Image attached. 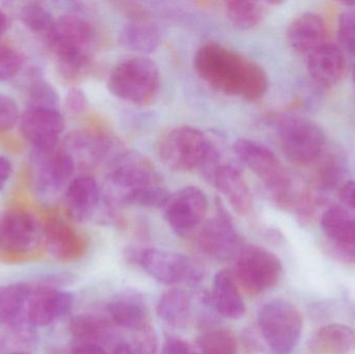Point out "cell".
Masks as SVG:
<instances>
[{"mask_svg": "<svg viewBox=\"0 0 355 354\" xmlns=\"http://www.w3.org/2000/svg\"><path fill=\"white\" fill-rule=\"evenodd\" d=\"M193 66L207 85L225 95L257 101L268 89V76L262 66L214 42L196 51Z\"/></svg>", "mask_w": 355, "mask_h": 354, "instance_id": "1", "label": "cell"}, {"mask_svg": "<svg viewBox=\"0 0 355 354\" xmlns=\"http://www.w3.org/2000/svg\"><path fill=\"white\" fill-rule=\"evenodd\" d=\"M46 39L58 57V71L64 79L75 80L87 72L91 64L94 31L85 19L76 15L60 16Z\"/></svg>", "mask_w": 355, "mask_h": 354, "instance_id": "2", "label": "cell"}, {"mask_svg": "<svg viewBox=\"0 0 355 354\" xmlns=\"http://www.w3.org/2000/svg\"><path fill=\"white\" fill-rule=\"evenodd\" d=\"M157 154L162 163L175 172L204 170L210 175L218 166V152L212 141L191 126L175 127L164 132L158 141Z\"/></svg>", "mask_w": 355, "mask_h": 354, "instance_id": "3", "label": "cell"}, {"mask_svg": "<svg viewBox=\"0 0 355 354\" xmlns=\"http://www.w3.org/2000/svg\"><path fill=\"white\" fill-rule=\"evenodd\" d=\"M234 151L239 159L262 181L271 197L282 208H295L296 197L291 178L281 160L263 143L252 139H238Z\"/></svg>", "mask_w": 355, "mask_h": 354, "instance_id": "4", "label": "cell"}, {"mask_svg": "<svg viewBox=\"0 0 355 354\" xmlns=\"http://www.w3.org/2000/svg\"><path fill=\"white\" fill-rule=\"evenodd\" d=\"M160 83L157 64L145 56L123 60L107 79L108 89L114 97L139 106L153 103L159 94Z\"/></svg>", "mask_w": 355, "mask_h": 354, "instance_id": "5", "label": "cell"}, {"mask_svg": "<svg viewBox=\"0 0 355 354\" xmlns=\"http://www.w3.org/2000/svg\"><path fill=\"white\" fill-rule=\"evenodd\" d=\"M277 136L288 159L300 166L316 163L327 145L322 129L310 118L295 114L279 118Z\"/></svg>", "mask_w": 355, "mask_h": 354, "instance_id": "6", "label": "cell"}, {"mask_svg": "<svg viewBox=\"0 0 355 354\" xmlns=\"http://www.w3.org/2000/svg\"><path fill=\"white\" fill-rule=\"evenodd\" d=\"M259 328L275 354H290L297 346L302 332V316L289 301H272L261 309Z\"/></svg>", "mask_w": 355, "mask_h": 354, "instance_id": "7", "label": "cell"}, {"mask_svg": "<svg viewBox=\"0 0 355 354\" xmlns=\"http://www.w3.org/2000/svg\"><path fill=\"white\" fill-rule=\"evenodd\" d=\"M75 159L64 150L31 152V186L41 203L50 204L66 191L75 172Z\"/></svg>", "mask_w": 355, "mask_h": 354, "instance_id": "8", "label": "cell"}, {"mask_svg": "<svg viewBox=\"0 0 355 354\" xmlns=\"http://www.w3.org/2000/svg\"><path fill=\"white\" fill-rule=\"evenodd\" d=\"M235 274L242 288L252 295L277 286L282 276L279 258L257 245H244L236 256Z\"/></svg>", "mask_w": 355, "mask_h": 354, "instance_id": "9", "label": "cell"}, {"mask_svg": "<svg viewBox=\"0 0 355 354\" xmlns=\"http://www.w3.org/2000/svg\"><path fill=\"white\" fill-rule=\"evenodd\" d=\"M130 255L149 276L162 284L168 286L181 283L196 284L202 280V268L181 254L145 249L133 251Z\"/></svg>", "mask_w": 355, "mask_h": 354, "instance_id": "10", "label": "cell"}, {"mask_svg": "<svg viewBox=\"0 0 355 354\" xmlns=\"http://www.w3.org/2000/svg\"><path fill=\"white\" fill-rule=\"evenodd\" d=\"M43 240V226L35 214L20 208L0 213V249L12 255H27Z\"/></svg>", "mask_w": 355, "mask_h": 354, "instance_id": "11", "label": "cell"}, {"mask_svg": "<svg viewBox=\"0 0 355 354\" xmlns=\"http://www.w3.org/2000/svg\"><path fill=\"white\" fill-rule=\"evenodd\" d=\"M164 210L172 230L179 236H187L204 220L208 211V199L198 187H183L170 195Z\"/></svg>", "mask_w": 355, "mask_h": 354, "instance_id": "12", "label": "cell"}, {"mask_svg": "<svg viewBox=\"0 0 355 354\" xmlns=\"http://www.w3.org/2000/svg\"><path fill=\"white\" fill-rule=\"evenodd\" d=\"M19 128L33 151L50 152L58 149L64 121L60 110L26 108L21 114Z\"/></svg>", "mask_w": 355, "mask_h": 354, "instance_id": "13", "label": "cell"}, {"mask_svg": "<svg viewBox=\"0 0 355 354\" xmlns=\"http://www.w3.org/2000/svg\"><path fill=\"white\" fill-rule=\"evenodd\" d=\"M114 197L120 201L126 193L141 187L162 183L158 172L147 158L139 154L127 153L121 155L114 162L107 177Z\"/></svg>", "mask_w": 355, "mask_h": 354, "instance_id": "14", "label": "cell"}, {"mask_svg": "<svg viewBox=\"0 0 355 354\" xmlns=\"http://www.w3.org/2000/svg\"><path fill=\"white\" fill-rule=\"evenodd\" d=\"M198 245L200 251L218 261L233 259L243 247L231 218L223 209L202 226Z\"/></svg>", "mask_w": 355, "mask_h": 354, "instance_id": "15", "label": "cell"}, {"mask_svg": "<svg viewBox=\"0 0 355 354\" xmlns=\"http://www.w3.org/2000/svg\"><path fill=\"white\" fill-rule=\"evenodd\" d=\"M73 297L55 287L37 286L31 289L25 320L29 328H44L66 315L73 307Z\"/></svg>", "mask_w": 355, "mask_h": 354, "instance_id": "16", "label": "cell"}, {"mask_svg": "<svg viewBox=\"0 0 355 354\" xmlns=\"http://www.w3.org/2000/svg\"><path fill=\"white\" fill-rule=\"evenodd\" d=\"M320 226L334 251L355 266V216L345 208L334 206L323 212Z\"/></svg>", "mask_w": 355, "mask_h": 354, "instance_id": "17", "label": "cell"}, {"mask_svg": "<svg viewBox=\"0 0 355 354\" xmlns=\"http://www.w3.org/2000/svg\"><path fill=\"white\" fill-rule=\"evenodd\" d=\"M43 240L50 255L60 261H75L87 249L83 235L70 222L58 216L48 218L44 222Z\"/></svg>", "mask_w": 355, "mask_h": 354, "instance_id": "18", "label": "cell"}, {"mask_svg": "<svg viewBox=\"0 0 355 354\" xmlns=\"http://www.w3.org/2000/svg\"><path fill=\"white\" fill-rule=\"evenodd\" d=\"M308 71L317 85L331 89L345 76V56L336 44L327 42L309 54Z\"/></svg>", "mask_w": 355, "mask_h": 354, "instance_id": "19", "label": "cell"}, {"mask_svg": "<svg viewBox=\"0 0 355 354\" xmlns=\"http://www.w3.org/2000/svg\"><path fill=\"white\" fill-rule=\"evenodd\" d=\"M215 188L239 214H248L252 208L250 186L239 168L232 164H218L209 175Z\"/></svg>", "mask_w": 355, "mask_h": 354, "instance_id": "20", "label": "cell"}, {"mask_svg": "<svg viewBox=\"0 0 355 354\" xmlns=\"http://www.w3.org/2000/svg\"><path fill=\"white\" fill-rule=\"evenodd\" d=\"M99 185L93 177L81 175L71 181L64 191V206L69 218L77 222L91 218L100 201Z\"/></svg>", "mask_w": 355, "mask_h": 354, "instance_id": "21", "label": "cell"}, {"mask_svg": "<svg viewBox=\"0 0 355 354\" xmlns=\"http://www.w3.org/2000/svg\"><path fill=\"white\" fill-rule=\"evenodd\" d=\"M327 25L319 15L304 12L296 17L287 30L290 47L300 54H310L327 43Z\"/></svg>", "mask_w": 355, "mask_h": 354, "instance_id": "22", "label": "cell"}, {"mask_svg": "<svg viewBox=\"0 0 355 354\" xmlns=\"http://www.w3.org/2000/svg\"><path fill=\"white\" fill-rule=\"evenodd\" d=\"M33 286L10 284L0 286V324L12 330L29 328L25 320L27 301Z\"/></svg>", "mask_w": 355, "mask_h": 354, "instance_id": "23", "label": "cell"}, {"mask_svg": "<svg viewBox=\"0 0 355 354\" xmlns=\"http://www.w3.org/2000/svg\"><path fill=\"white\" fill-rule=\"evenodd\" d=\"M211 303L217 313L229 319H239L245 314V303L231 272L215 276Z\"/></svg>", "mask_w": 355, "mask_h": 354, "instance_id": "24", "label": "cell"}, {"mask_svg": "<svg viewBox=\"0 0 355 354\" xmlns=\"http://www.w3.org/2000/svg\"><path fill=\"white\" fill-rule=\"evenodd\" d=\"M309 347L317 354L352 353L355 349L354 330L345 324H327L313 335Z\"/></svg>", "mask_w": 355, "mask_h": 354, "instance_id": "25", "label": "cell"}, {"mask_svg": "<svg viewBox=\"0 0 355 354\" xmlns=\"http://www.w3.org/2000/svg\"><path fill=\"white\" fill-rule=\"evenodd\" d=\"M120 43L131 51L152 53L159 47V30L149 19L137 15L121 31Z\"/></svg>", "mask_w": 355, "mask_h": 354, "instance_id": "26", "label": "cell"}, {"mask_svg": "<svg viewBox=\"0 0 355 354\" xmlns=\"http://www.w3.org/2000/svg\"><path fill=\"white\" fill-rule=\"evenodd\" d=\"M108 312L112 320L122 328L139 330L149 326L145 301L135 293L116 297L108 305Z\"/></svg>", "mask_w": 355, "mask_h": 354, "instance_id": "27", "label": "cell"}, {"mask_svg": "<svg viewBox=\"0 0 355 354\" xmlns=\"http://www.w3.org/2000/svg\"><path fill=\"white\" fill-rule=\"evenodd\" d=\"M157 315L168 326L176 328H186L191 320V299L181 289H171L160 299Z\"/></svg>", "mask_w": 355, "mask_h": 354, "instance_id": "28", "label": "cell"}, {"mask_svg": "<svg viewBox=\"0 0 355 354\" xmlns=\"http://www.w3.org/2000/svg\"><path fill=\"white\" fill-rule=\"evenodd\" d=\"M71 334L83 344H97L107 336V322L94 315H78L69 324Z\"/></svg>", "mask_w": 355, "mask_h": 354, "instance_id": "29", "label": "cell"}, {"mask_svg": "<svg viewBox=\"0 0 355 354\" xmlns=\"http://www.w3.org/2000/svg\"><path fill=\"white\" fill-rule=\"evenodd\" d=\"M225 10L230 22L240 29H252L260 24L263 8L260 3L248 0L225 2Z\"/></svg>", "mask_w": 355, "mask_h": 354, "instance_id": "30", "label": "cell"}, {"mask_svg": "<svg viewBox=\"0 0 355 354\" xmlns=\"http://www.w3.org/2000/svg\"><path fill=\"white\" fill-rule=\"evenodd\" d=\"M198 348L202 354H237L238 343L233 333L216 328L200 337Z\"/></svg>", "mask_w": 355, "mask_h": 354, "instance_id": "31", "label": "cell"}, {"mask_svg": "<svg viewBox=\"0 0 355 354\" xmlns=\"http://www.w3.org/2000/svg\"><path fill=\"white\" fill-rule=\"evenodd\" d=\"M170 195L166 187L157 183L126 193L121 197L120 203L144 208H164Z\"/></svg>", "mask_w": 355, "mask_h": 354, "instance_id": "32", "label": "cell"}, {"mask_svg": "<svg viewBox=\"0 0 355 354\" xmlns=\"http://www.w3.org/2000/svg\"><path fill=\"white\" fill-rule=\"evenodd\" d=\"M60 95L55 87L43 78L35 79L29 85L26 108L58 110Z\"/></svg>", "mask_w": 355, "mask_h": 354, "instance_id": "33", "label": "cell"}, {"mask_svg": "<svg viewBox=\"0 0 355 354\" xmlns=\"http://www.w3.org/2000/svg\"><path fill=\"white\" fill-rule=\"evenodd\" d=\"M21 22L33 33H43L47 35L53 26L55 19L53 15L42 4L31 2L25 4L20 10Z\"/></svg>", "mask_w": 355, "mask_h": 354, "instance_id": "34", "label": "cell"}, {"mask_svg": "<svg viewBox=\"0 0 355 354\" xmlns=\"http://www.w3.org/2000/svg\"><path fill=\"white\" fill-rule=\"evenodd\" d=\"M320 168L318 170V181L321 188L331 189L342 182L345 164L339 154L331 153L321 156Z\"/></svg>", "mask_w": 355, "mask_h": 354, "instance_id": "35", "label": "cell"}, {"mask_svg": "<svg viewBox=\"0 0 355 354\" xmlns=\"http://www.w3.org/2000/svg\"><path fill=\"white\" fill-rule=\"evenodd\" d=\"M20 52L6 44H0V82L14 78L22 68Z\"/></svg>", "mask_w": 355, "mask_h": 354, "instance_id": "36", "label": "cell"}, {"mask_svg": "<svg viewBox=\"0 0 355 354\" xmlns=\"http://www.w3.org/2000/svg\"><path fill=\"white\" fill-rule=\"evenodd\" d=\"M338 35L344 49L355 56V10L352 8L340 15Z\"/></svg>", "mask_w": 355, "mask_h": 354, "instance_id": "37", "label": "cell"}, {"mask_svg": "<svg viewBox=\"0 0 355 354\" xmlns=\"http://www.w3.org/2000/svg\"><path fill=\"white\" fill-rule=\"evenodd\" d=\"M18 104L10 96L0 94V133L12 130L20 121Z\"/></svg>", "mask_w": 355, "mask_h": 354, "instance_id": "38", "label": "cell"}, {"mask_svg": "<svg viewBox=\"0 0 355 354\" xmlns=\"http://www.w3.org/2000/svg\"><path fill=\"white\" fill-rule=\"evenodd\" d=\"M132 349L135 354H156L157 341L155 335L149 326L137 330Z\"/></svg>", "mask_w": 355, "mask_h": 354, "instance_id": "39", "label": "cell"}, {"mask_svg": "<svg viewBox=\"0 0 355 354\" xmlns=\"http://www.w3.org/2000/svg\"><path fill=\"white\" fill-rule=\"evenodd\" d=\"M64 106L71 114H81L87 108V98L85 91L78 87L69 89L64 98Z\"/></svg>", "mask_w": 355, "mask_h": 354, "instance_id": "40", "label": "cell"}, {"mask_svg": "<svg viewBox=\"0 0 355 354\" xmlns=\"http://www.w3.org/2000/svg\"><path fill=\"white\" fill-rule=\"evenodd\" d=\"M162 354H202L193 345L186 341L171 340L162 349Z\"/></svg>", "mask_w": 355, "mask_h": 354, "instance_id": "41", "label": "cell"}, {"mask_svg": "<svg viewBox=\"0 0 355 354\" xmlns=\"http://www.w3.org/2000/svg\"><path fill=\"white\" fill-rule=\"evenodd\" d=\"M339 197L344 205L355 210V181H347L341 184Z\"/></svg>", "mask_w": 355, "mask_h": 354, "instance_id": "42", "label": "cell"}, {"mask_svg": "<svg viewBox=\"0 0 355 354\" xmlns=\"http://www.w3.org/2000/svg\"><path fill=\"white\" fill-rule=\"evenodd\" d=\"M12 174V163L10 158L0 155V191H3Z\"/></svg>", "mask_w": 355, "mask_h": 354, "instance_id": "43", "label": "cell"}, {"mask_svg": "<svg viewBox=\"0 0 355 354\" xmlns=\"http://www.w3.org/2000/svg\"><path fill=\"white\" fill-rule=\"evenodd\" d=\"M71 354H107L106 351L98 344H80L76 347Z\"/></svg>", "mask_w": 355, "mask_h": 354, "instance_id": "44", "label": "cell"}, {"mask_svg": "<svg viewBox=\"0 0 355 354\" xmlns=\"http://www.w3.org/2000/svg\"><path fill=\"white\" fill-rule=\"evenodd\" d=\"M112 354H135L131 345L120 344L114 348Z\"/></svg>", "mask_w": 355, "mask_h": 354, "instance_id": "45", "label": "cell"}, {"mask_svg": "<svg viewBox=\"0 0 355 354\" xmlns=\"http://www.w3.org/2000/svg\"><path fill=\"white\" fill-rule=\"evenodd\" d=\"M8 27V19L2 10H0V37L6 33Z\"/></svg>", "mask_w": 355, "mask_h": 354, "instance_id": "46", "label": "cell"}, {"mask_svg": "<svg viewBox=\"0 0 355 354\" xmlns=\"http://www.w3.org/2000/svg\"><path fill=\"white\" fill-rule=\"evenodd\" d=\"M346 6L352 8V10H355V1L346 2Z\"/></svg>", "mask_w": 355, "mask_h": 354, "instance_id": "47", "label": "cell"}, {"mask_svg": "<svg viewBox=\"0 0 355 354\" xmlns=\"http://www.w3.org/2000/svg\"><path fill=\"white\" fill-rule=\"evenodd\" d=\"M352 79H354V82L355 83V64L354 67V70H352Z\"/></svg>", "mask_w": 355, "mask_h": 354, "instance_id": "48", "label": "cell"}, {"mask_svg": "<svg viewBox=\"0 0 355 354\" xmlns=\"http://www.w3.org/2000/svg\"><path fill=\"white\" fill-rule=\"evenodd\" d=\"M12 354H31V353H24V351H17V353H12Z\"/></svg>", "mask_w": 355, "mask_h": 354, "instance_id": "49", "label": "cell"}]
</instances>
